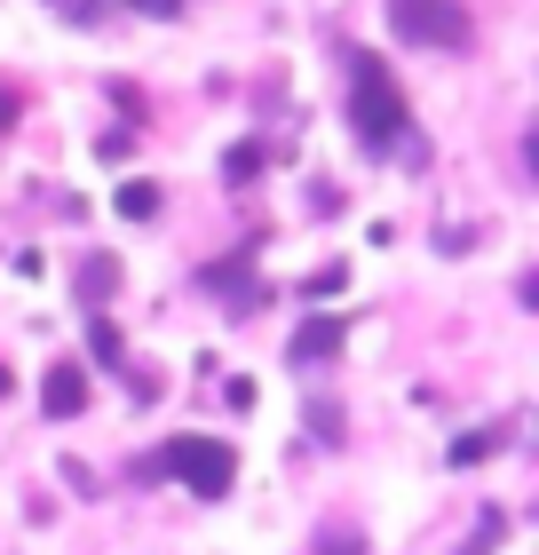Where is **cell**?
<instances>
[{
    "instance_id": "8fae6325",
    "label": "cell",
    "mask_w": 539,
    "mask_h": 555,
    "mask_svg": "<svg viewBox=\"0 0 539 555\" xmlns=\"http://www.w3.org/2000/svg\"><path fill=\"white\" fill-rule=\"evenodd\" d=\"M318 555H365V540H357V532H342V524H333V532H318Z\"/></svg>"
},
{
    "instance_id": "5bb4252c",
    "label": "cell",
    "mask_w": 539,
    "mask_h": 555,
    "mask_svg": "<svg viewBox=\"0 0 539 555\" xmlns=\"http://www.w3.org/2000/svg\"><path fill=\"white\" fill-rule=\"evenodd\" d=\"M143 16H183V0H136Z\"/></svg>"
},
{
    "instance_id": "5b68a950",
    "label": "cell",
    "mask_w": 539,
    "mask_h": 555,
    "mask_svg": "<svg viewBox=\"0 0 539 555\" xmlns=\"http://www.w3.org/2000/svg\"><path fill=\"white\" fill-rule=\"evenodd\" d=\"M40 413H48V421H80V413H88V373H80V365H56V373L40 382Z\"/></svg>"
},
{
    "instance_id": "ba28073f",
    "label": "cell",
    "mask_w": 539,
    "mask_h": 555,
    "mask_svg": "<svg viewBox=\"0 0 539 555\" xmlns=\"http://www.w3.org/2000/svg\"><path fill=\"white\" fill-rule=\"evenodd\" d=\"M492 444H500L492 428H469V437L452 444V468H476V461H492Z\"/></svg>"
},
{
    "instance_id": "9c48e42d",
    "label": "cell",
    "mask_w": 539,
    "mask_h": 555,
    "mask_svg": "<svg viewBox=\"0 0 539 555\" xmlns=\"http://www.w3.org/2000/svg\"><path fill=\"white\" fill-rule=\"evenodd\" d=\"M222 175H230V183H254V175H262V143H239L222 159Z\"/></svg>"
},
{
    "instance_id": "2e32d148",
    "label": "cell",
    "mask_w": 539,
    "mask_h": 555,
    "mask_svg": "<svg viewBox=\"0 0 539 555\" xmlns=\"http://www.w3.org/2000/svg\"><path fill=\"white\" fill-rule=\"evenodd\" d=\"M469 555H476V547H469Z\"/></svg>"
},
{
    "instance_id": "7a4b0ae2",
    "label": "cell",
    "mask_w": 539,
    "mask_h": 555,
    "mask_svg": "<svg viewBox=\"0 0 539 555\" xmlns=\"http://www.w3.org/2000/svg\"><path fill=\"white\" fill-rule=\"evenodd\" d=\"M159 476H175V485H191L198 500H222L230 476H239V461H230L222 437H167L159 444Z\"/></svg>"
},
{
    "instance_id": "277c9868",
    "label": "cell",
    "mask_w": 539,
    "mask_h": 555,
    "mask_svg": "<svg viewBox=\"0 0 539 555\" xmlns=\"http://www.w3.org/2000/svg\"><path fill=\"white\" fill-rule=\"evenodd\" d=\"M342 341H349V318H310L286 341V365H325V358H342Z\"/></svg>"
},
{
    "instance_id": "30bf717a",
    "label": "cell",
    "mask_w": 539,
    "mask_h": 555,
    "mask_svg": "<svg viewBox=\"0 0 539 555\" xmlns=\"http://www.w3.org/2000/svg\"><path fill=\"white\" fill-rule=\"evenodd\" d=\"M342 286H349V270H342V262H325V270L301 278V294H342Z\"/></svg>"
},
{
    "instance_id": "52a82bcc",
    "label": "cell",
    "mask_w": 539,
    "mask_h": 555,
    "mask_svg": "<svg viewBox=\"0 0 539 555\" xmlns=\"http://www.w3.org/2000/svg\"><path fill=\"white\" fill-rule=\"evenodd\" d=\"M112 286H119V262H112V255H95V262L80 270V301H104Z\"/></svg>"
},
{
    "instance_id": "9a60e30c",
    "label": "cell",
    "mask_w": 539,
    "mask_h": 555,
    "mask_svg": "<svg viewBox=\"0 0 539 555\" xmlns=\"http://www.w3.org/2000/svg\"><path fill=\"white\" fill-rule=\"evenodd\" d=\"M0 397H9V365H0Z\"/></svg>"
},
{
    "instance_id": "3957f363",
    "label": "cell",
    "mask_w": 539,
    "mask_h": 555,
    "mask_svg": "<svg viewBox=\"0 0 539 555\" xmlns=\"http://www.w3.org/2000/svg\"><path fill=\"white\" fill-rule=\"evenodd\" d=\"M389 24L413 48H469V9L460 0H389Z\"/></svg>"
},
{
    "instance_id": "6da1fadb",
    "label": "cell",
    "mask_w": 539,
    "mask_h": 555,
    "mask_svg": "<svg viewBox=\"0 0 539 555\" xmlns=\"http://www.w3.org/2000/svg\"><path fill=\"white\" fill-rule=\"evenodd\" d=\"M349 135L365 151H397L405 135H413V104H405L397 72L373 56V48H349Z\"/></svg>"
},
{
    "instance_id": "7c38bea8",
    "label": "cell",
    "mask_w": 539,
    "mask_h": 555,
    "mask_svg": "<svg viewBox=\"0 0 539 555\" xmlns=\"http://www.w3.org/2000/svg\"><path fill=\"white\" fill-rule=\"evenodd\" d=\"M88 349H95V358H104V365H119V334H112V325H104V318H95V325H88Z\"/></svg>"
},
{
    "instance_id": "4fadbf2b",
    "label": "cell",
    "mask_w": 539,
    "mask_h": 555,
    "mask_svg": "<svg viewBox=\"0 0 539 555\" xmlns=\"http://www.w3.org/2000/svg\"><path fill=\"white\" fill-rule=\"evenodd\" d=\"M16 119H24V95H16L9 80H0V135H9V128H16Z\"/></svg>"
},
{
    "instance_id": "8992f818",
    "label": "cell",
    "mask_w": 539,
    "mask_h": 555,
    "mask_svg": "<svg viewBox=\"0 0 539 555\" xmlns=\"http://www.w3.org/2000/svg\"><path fill=\"white\" fill-rule=\"evenodd\" d=\"M119 215H127V222H151V215H159V183L127 175V183H119Z\"/></svg>"
}]
</instances>
